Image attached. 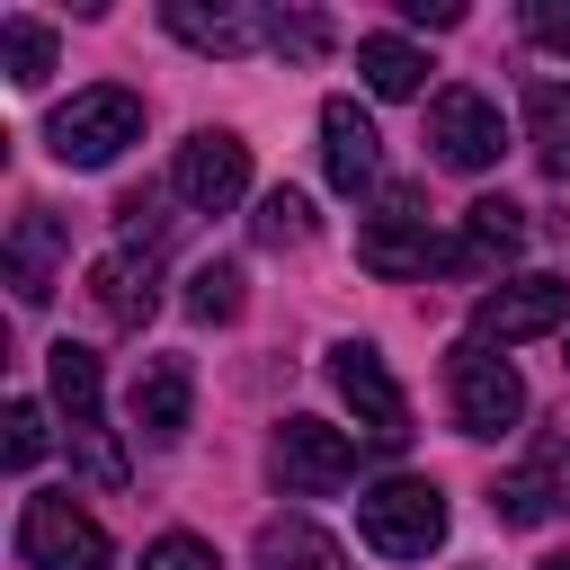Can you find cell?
Segmentation results:
<instances>
[{
  "label": "cell",
  "instance_id": "6da1fadb",
  "mask_svg": "<svg viewBox=\"0 0 570 570\" xmlns=\"http://www.w3.org/2000/svg\"><path fill=\"white\" fill-rule=\"evenodd\" d=\"M356 534L383 552V561H428L445 543V490L428 472H392L356 499Z\"/></svg>",
  "mask_w": 570,
  "mask_h": 570
},
{
  "label": "cell",
  "instance_id": "7a4b0ae2",
  "mask_svg": "<svg viewBox=\"0 0 570 570\" xmlns=\"http://www.w3.org/2000/svg\"><path fill=\"white\" fill-rule=\"evenodd\" d=\"M125 142H142V98L134 89H80L71 107H53L45 125V151L62 169H107Z\"/></svg>",
  "mask_w": 570,
  "mask_h": 570
},
{
  "label": "cell",
  "instance_id": "3957f363",
  "mask_svg": "<svg viewBox=\"0 0 570 570\" xmlns=\"http://www.w3.org/2000/svg\"><path fill=\"white\" fill-rule=\"evenodd\" d=\"M107 525L71 499V490H36L18 508V561L27 570H107Z\"/></svg>",
  "mask_w": 570,
  "mask_h": 570
},
{
  "label": "cell",
  "instance_id": "277c9868",
  "mask_svg": "<svg viewBox=\"0 0 570 570\" xmlns=\"http://www.w3.org/2000/svg\"><path fill=\"white\" fill-rule=\"evenodd\" d=\"M330 383H338V401L356 410V436H365V445H383V454L410 445V401H401V383H392V365H383L374 338H338V347H330Z\"/></svg>",
  "mask_w": 570,
  "mask_h": 570
},
{
  "label": "cell",
  "instance_id": "5b68a950",
  "mask_svg": "<svg viewBox=\"0 0 570 570\" xmlns=\"http://www.w3.org/2000/svg\"><path fill=\"white\" fill-rule=\"evenodd\" d=\"M267 472H276L285 499H330V490L356 481V436L330 428V419H285L267 436Z\"/></svg>",
  "mask_w": 570,
  "mask_h": 570
},
{
  "label": "cell",
  "instance_id": "8992f818",
  "mask_svg": "<svg viewBox=\"0 0 570 570\" xmlns=\"http://www.w3.org/2000/svg\"><path fill=\"white\" fill-rule=\"evenodd\" d=\"M445 392H454V428L463 436H508L517 419H525V383H517V365L499 356V347H454L445 356Z\"/></svg>",
  "mask_w": 570,
  "mask_h": 570
},
{
  "label": "cell",
  "instance_id": "52a82bcc",
  "mask_svg": "<svg viewBox=\"0 0 570 570\" xmlns=\"http://www.w3.org/2000/svg\"><path fill=\"white\" fill-rule=\"evenodd\" d=\"M428 151H436V169H463V178L499 169V151H508L499 98H481V89H436V98H428Z\"/></svg>",
  "mask_w": 570,
  "mask_h": 570
},
{
  "label": "cell",
  "instance_id": "ba28073f",
  "mask_svg": "<svg viewBox=\"0 0 570 570\" xmlns=\"http://www.w3.org/2000/svg\"><path fill=\"white\" fill-rule=\"evenodd\" d=\"M169 196H178V205H196V214H232V205L249 196V142H240L232 125L187 134V142H178V160H169Z\"/></svg>",
  "mask_w": 570,
  "mask_h": 570
},
{
  "label": "cell",
  "instance_id": "9c48e42d",
  "mask_svg": "<svg viewBox=\"0 0 570 570\" xmlns=\"http://www.w3.org/2000/svg\"><path fill=\"white\" fill-rule=\"evenodd\" d=\"M356 267L365 276H428V267H445V240L428 232V214H419L410 187H392L383 214L356 223Z\"/></svg>",
  "mask_w": 570,
  "mask_h": 570
},
{
  "label": "cell",
  "instance_id": "30bf717a",
  "mask_svg": "<svg viewBox=\"0 0 570 570\" xmlns=\"http://www.w3.org/2000/svg\"><path fill=\"white\" fill-rule=\"evenodd\" d=\"M570 321V276H508L472 303V347H517Z\"/></svg>",
  "mask_w": 570,
  "mask_h": 570
},
{
  "label": "cell",
  "instance_id": "8fae6325",
  "mask_svg": "<svg viewBox=\"0 0 570 570\" xmlns=\"http://www.w3.org/2000/svg\"><path fill=\"white\" fill-rule=\"evenodd\" d=\"M561 508H570V445H534L517 472L490 481V517L499 525H543Z\"/></svg>",
  "mask_w": 570,
  "mask_h": 570
},
{
  "label": "cell",
  "instance_id": "7c38bea8",
  "mask_svg": "<svg viewBox=\"0 0 570 570\" xmlns=\"http://www.w3.org/2000/svg\"><path fill=\"white\" fill-rule=\"evenodd\" d=\"M321 169H330L338 196H365L383 178V134H374V116L356 98H330L321 107Z\"/></svg>",
  "mask_w": 570,
  "mask_h": 570
},
{
  "label": "cell",
  "instance_id": "4fadbf2b",
  "mask_svg": "<svg viewBox=\"0 0 570 570\" xmlns=\"http://www.w3.org/2000/svg\"><path fill=\"white\" fill-rule=\"evenodd\" d=\"M517 249H525V205L472 196V205H463V232L445 240V267H454V276H499Z\"/></svg>",
  "mask_w": 570,
  "mask_h": 570
},
{
  "label": "cell",
  "instance_id": "5bb4252c",
  "mask_svg": "<svg viewBox=\"0 0 570 570\" xmlns=\"http://www.w3.org/2000/svg\"><path fill=\"white\" fill-rule=\"evenodd\" d=\"M89 303H98V321L142 330V321L160 312V258H151V249H107V258L89 267Z\"/></svg>",
  "mask_w": 570,
  "mask_h": 570
},
{
  "label": "cell",
  "instance_id": "9a60e30c",
  "mask_svg": "<svg viewBox=\"0 0 570 570\" xmlns=\"http://www.w3.org/2000/svg\"><path fill=\"white\" fill-rule=\"evenodd\" d=\"M187 410H196L187 356H151V365L134 374V428H142L151 445H169V436H187Z\"/></svg>",
  "mask_w": 570,
  "mask_h": 570
},
{
  "label": "cell",
  "instance_id": "2e32d148",
  "mask_svg": "<svg viewBox=\"0 0 570 570\" xmlns=\"http://www.w3.org/2000/svg\"><path fill=\"white\" fill-rule=\"evenodd\" d=\"M160 27L178 45H196V53H249V45H267V9H196V0H169Z\"/></svg>",
  "mask_w": 570,
  "mask_h": 570
},
{
  "label": "cell",
  "instance_id": "e0dca14e",
  "mask_svg": "<svg viewBox=\"0 0 570 570\" xmlns=\"http://www.w3.org/2000/svg\"><path fill=\"white\" fill-rule=\"evenodd\" d=\"M53 258H62V214L53 205H27L9 223V285H18V303H45L53 294Z\"/></svg>",
  "mask_w": 570,
  "mask_h": 570
},
{
  "label": "cell",
  "instance_id": "ac0fdd59",
  "mask_svg": "<svg viewBox=\"0 0 570 570\" xmlns=\"http://www.w3.org/2000/svg\"><path fill=\"white\" fill-rule=\"evenodd\" d=\"M249 561H258V570H347V552H338L312 517H267L258 543H249Z\"/></svg>",
  "mask_w": 570,
  "mask_h": 570
},
{
  "label": "cell",
  "instance_id": "d6986e66",
  "mask_svg": "<svg viewBox=\"0 0 570 570\" xmlns=\"http://www.w3.org/2000/svg\"><path fill=\"white\" fill-rule=\"evenodd\" d=\"M525 142L543 178H570V80H525Z\"/></svg>",
  "mask_w": 570,
  "mask_h": 570
},
{
  "label": "cell",
  "instance_id": "ffe728a7",
  "mask_svg": "<svg viewBox=\"0 0 570 570\" xmlns=\"http://www.w3.org/2000/svg\"><path fill=\"white\" fill-rule=\"evenodd\" d=\"M356 71L374 98H419L428 89V53L410 36H356Z\"/></svg>",
  "mask_w": 570,
  "mask_h": 570
},
{
  "label": "cell",
  "instance_id": "44dd1931",
  "mask_svg": "<svg viewBox=\"0 0 570 570\" xmlns=\"http://www.w3.org/2000/svg\"><path fill=\"white\" fill-rule=\"evenodd\" d=\"M45 383H53V410H62V419H98V383H107V374H98V356H89L80 338H53V347H45Z\"/></svg>",
  "mask_w": 570,
  "mask_h": 570
},
{
  "label": "cell",
  "instance_id": "7402d4cb",
  "mask_svg": "<svg viewBox=\"0 0 570 570\" xmlns=\"http://www.w3.org/2000/svg\"><path fill=\"white\" fill-rule=\"evenodd\" d=\"M0 62H9L18 89H45V71H53V27H36V18H0Z\"/></svg>",
  "mask_w": 570,
  "mask_h": 570
},
{
  "label": "cell",
  "instance_id": "603a6c76",
  "mask_svg": "<svg viewBox=\"0 0 570 570\" xmlns=\"http://www.w3.org/2000/svg\"><path fill=\"white\" fill-rule=\"evenodd\" d=\"M249 232H258V249H303V240H312V205H303L294 187H267L258 214H249Z\"/></svg>",
  "mask_w": 570,
  "mask_h": 570
},
{
  "label": "cell",
  "instance_id": "cb8c5ba5",
  "mask_svg": "<svg viewBox=\"0 0 570 570\" xmlns=\"http://www.w3.org/2000/svg\"><path fill=\"white\" fill-rule=\"evenodd\" d=\"M187 321H240V267L232 258H205L187 276Z\"/></svg>",
  "mask_w": 570,
  "mask_h": 570
},
{
  "label": "cell",
  "instance_id": "d4e9b609",
  "mask_svg": "<svg viewBox=\"0 0 570 570\" xmlns=\"http://www.w3.org/2000/svg\"><path fill=\"white\" fill-rule=\"evenodd\" d=\"M45 445H53L45 410H36V401H9V410H0V463H9V472H36Z\"/></svg>",
  "mask_w": 570,
  "mask_h": 570
},
{
  "label": "cell",
  "instance_id": "484cf974",
  "mask_svg": "<svg viewBox=\"0 0 570 570\" xmlns=\"http://www.w3.org/2000/svg\"><path fill=\"white\" fill-rule=\"evenodd\" d=\"M71 463H80L98 490H116V481H125V454H116V436H107L98 419H71Z\"/></svg>",
  "mask_w": 570,
  "mask_h": 570
},
{
  "label": "cell",
  "instance_id": "4316f807",
  "mask_svg": "<svg viewBox=\"0 0 570 570\" xmlns=\"http://www.w3.org/2000/svg\"><path fill=\"white\" fill-rule=\"evenodd\" d=\"M267 45L294 53V62H312V53L330 45V18H312V9H267Z\"/></svg>",
  "mask_w": 570,
  "mask_h": 570
},
{
  "label": "cell",
  "instance_id": "83f0119b",
  "mask_svg": "<svg viewBox=\"0 0 570 570\" xmlns=\"http://www.w3.org/2000/svg\"><path fill=\"white\" fill-rule=\"evenodd\" d=\"M134 570H223L214 561V543L205 534H160V543H142V561Z\"/></svg>",
  "mask_w": 570,
  "mask_h": 570
},
{
  "label": "cell",
  "instance_id": "f1b7e54d",
  "mask_svg": "<svg viewBox=\"0 0 570 570\" xmlns=\"http://www.w3.org/2000/svg\"><path fill=\"white\" fill-rule=\"evenodd\" d=\"M525 36L543 53H570V0H525Z\"/></svg>",
  "mask_w": 570,
  "mask_h": 570
},
{
  "label": "cell",
  "instance_id": "f546056e",
  "mask_svg": "<svg viewBox=\"0 0 570 570\" xmlns=\"http://www.w3.org/2000/svg\"><path fill=\"white\" fill-rule=\"evenodd\" d=\"M410 27H463V0H401Z\"/></svg>",
  "mask_w": 570,
  "mask_h": 570
},
{
  "label": "cell",
  "instance_id": "4dcf8cb0",
  "mask_svg": "<svg viewBox=\"0 0 570 570\" xmlns=\"http://www.w3.org/2000/svg\"><path fill=\"white\" fill-rule=\"evenodd\" d=\"M534 570H570V552H543V561H534Z\"/></svg>",
  "mask_w": 570,
  "mask_h": 570
}]
</instances>
